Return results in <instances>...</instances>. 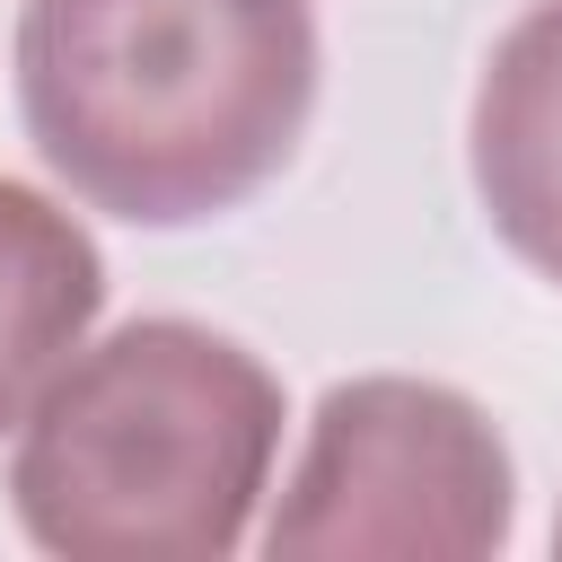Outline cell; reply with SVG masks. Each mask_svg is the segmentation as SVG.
<instances>
[{
    "instance_id": "3957f363",
    "label": "cell",
    "mask_w": 562,
    "mask_h": 562,
    "mask_svg": "<svg viewBox=\"0 0 562 562\" xmlns=\"http://www.w3.org/2000/svg\"><path fill=\"white\" fill-rule=\"evenodd\" d=\"M518 465L492 413L439 378L325 386L307 448L263 518V553H395L483 562L509 544Z\"/></svg>"
},
{
    "instance_id": "8992f818",
    "label": "cell",
    "mask_w": 562,
    "mask_h": 562,
    "mask_svg": "<svg viewBox=\"0 0 562 562\" xmlns=\"http://www.w3.org/2000/svg\"><path fill=\"white\" fill-rule=\"evenodd\" d=\"M553 553H562V509H553Z\"/></svg>"
},
{
    "instance_id": "5b68a950",
    "label": "cell",
    "mask_w": 562,
    "mask_h": 562,
    "mask_svg": "<svg viewBox=\"0 0 562 562\" xmlns=\"http://www.w3.org/2000/svg\"><path fill=\"white\" fill-rule=\"evenodd\" d=\"M105 307V255L53 193L0 176V439L70 369Z\"/></svg>"
},
{
    "instance_id": "6da1fadb",
    "label": "cell",
    "mask_w": 562,
    "mask_h": 562,
    "mask_svg": "<svg viewBox=\"0 0 562 562\" xmlns=\"http://www.w3.org/2000/svg\"><path fill=\"white\" fill-rule=\"evenodd\" d=\"M18 114L105 220L193 228L263 193L316 114L307 0H26Z\"/></svg>"
},
{
    "instance_id": "7a4b0ae2",
    "label": "cell",
    "mask_w": 562,
    "mask_h": 562,
    "mask_svg": "<svg viewBox=\"0 0 562 562\" xmlns=\"http://www.w3.org/2000/svg\"><path fill=\"white\" fill-rule=\"evenodd\" d=\"M272 457L281 378L193 316H132L18 422L9 509L61 562H220L255 536Z\"/></svg>"
},
{
    "instance_id": "277c9868",
    "label": "cell",
    "mask_w": 562,
    "mask_h": 562,
    "mask_svg": "<svg viewBox=\"0 0 562 562\" xmlns=\"http://www.w3.org/2000/svg\"><path fill=\"white\" fill-rule=\"evenodd\" d=\"M465 167L492 237L562 290V0H536L483 61Z\"/></svg>"
}]
</instances>
